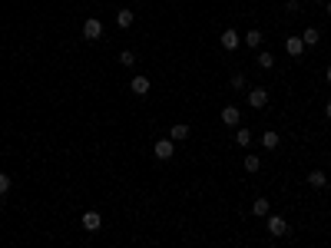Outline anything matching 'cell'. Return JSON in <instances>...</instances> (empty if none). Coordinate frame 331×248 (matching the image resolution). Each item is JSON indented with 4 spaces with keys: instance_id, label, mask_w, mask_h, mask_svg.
Instances as JSON below:
<instances>
[{
    "instance_id": "7c38bea8",
    "label": "cell",
    "mask_w": 331,
    "mask_h": 248,
    "mask_svg": "<svg viewBox=\"0 0 331 248\" xmlns=\"http://www.w3.org/2000/svg\"><path fill=\"white\" fill-rule=\"evenodd\" d=\"M262 146H265V149H268V152H272V149H275V146H278V132H275V129L262 132Z\"/></svg>"
},
{
    "instance_id": "5bb4252c",
    "label": "cell",
    "mask_w": 331,
    "mask_h": 248,
    "mask_svg": "<svg viewBox=\"0 0 331 248\" xmlns=\"http://www.w3.org/2000/svg\"><path fill=\"white\" fill-rule=\"evenodd\" d=\"M132 20H136V13H132V10H120V13H116V23H120L123 30H126V27H132Z\"/></svg>"
},
{
    "instance_id": "d4e9b609",
    "label": "cell",
    "mask_w": 331,
    "mask_h": 248,
    "mask_svg": "<svg viewBox=\"0 0 331 248\" xmlns=\"http://www.w3.org/2000/svg\"><path fill=\"white\" fill-rule=\"evenodd\" d=\"M325 10H328V17H331V0H328V3H325Z\"/></svg>"
},
{
    "instance_id": "7402d4cb",
    "label": "cell",
    "mask_w": 331,
    "mask_h": 248,
    "mask_svg": "<svg viewBox=\"0 0 331 248\" xmlns=\"http://www.w3.org/2000/svg\"><path fill=\"white\" fill-rule=\"evenodd\" d=\"M232 89H245V76H242V73L232 76Z\"/></svg>"
},
{
    "instance_id": "ffe728a7",
    "label": "cell",
    "mask_w": 331,
    "mask_h": 248,
    "mask_svg": "<svg viewBox=\"0 0 331 248\" xmlns=\"http://www.w3.org/2000/svg\"><path fill=\"white\" fill-rule=\"evenodd\" d=\"M136 63V53H132V50H123L120 53V66H132Z\"/></svg>"
},
{
    "instance_id": "6da1fadb",
    "label": "cell",
    "mask_w": 331,
    "mask_h": 248,
    "mask_svg": "<svg viewBox=\"0 0 331 248\" xmlns=\"http://www.w3.org/2000/svg\"><path fill=\"white\" fill-rule=\"evenodd\" d=\"M265 225H268V232L275 238H282V235H288V222L282 215H265Z\"/></svg>"
},
{
    "instance_id": "9c48e42d",
    "label": "cell",
    "mask_w": 331,
    "mask_h": 248,
    "mask_svg": "<svg viewBox=\"0 0 331 248\" xmlns=\"http://www.w3.org/2000/svg\"><path fill=\"white\" fill-rule=\"evenodd\" d=\"M239 119H242V113H239L235 106H225V109H222V123H225V126H239Z\"/></svg>"
},
{
    "instance_id": "e0dca14e",
    "label": "cell",
    "mask_w": 331,
    "mask_h": 248,
    "mask_svg": "<svg viewBox=\"0 0 331 248\" xmlns=\"http://www.w3.org/2000/svg\"><path fill=\"white\" fill-rule=\"evenodd\" d=\"M235 142H239L242 149H245V146H252V132H248V129H239V132H235Z\"/></svg>"
},
{
    "instance_id": "52a82bcc",
    "label": "cell",
    "mask_w": 331,
    "mask_h": 248,
    "mask_svg": "<svg viewBox=\"0 0 331 248\" xmlns=\"http://www.w3.org/2000/svg\"><path fill=\"white\" fill-rule=\"evenodd\" d=\"M129 89L136 93V96H146V93H149V80H146V76H132Z\"/></svg>"
},
{
    "instance_id": "8992f818",
    "label": "cell",
    "mask_w": 331,
    "mask_h": 248,
    "mask_svg": "<svg viewBox=\"0 0 331 248\" xmlns=\"http://www.w3.org/2000/svg\"><path fill=\"white\" fill-rule=\"evenodd\" d=\"M285 50H288V56H301L305 53V40H301V37H288Z\"/></svg>"
},
{
    "instance_id": "2e32d148",
    "label": "cell",
    "mask_w": 331,
    "mask_h": 248,
    "mask_svg": "<svg viewBox=\"0 0 331 248\" xmlns=\"http://www.w3.org/2000/svg\"><path fill=\"white\" fill-rule=\"evenodd\" d=\"M262 169V159L258 156H245V172H258Z\"/></svg>"
},
{
    "instance_id": "5b68a950",
    "label": "cell",
    "mask_w": 331,
    "mask_h": 248,
    "mask_svg": "<svg viewBox=\"0 0 331 248\" xmlns=\"http://www.w3.org/2000/svg\"><path fill=\"white\" fill-rule=\"evenodd\" d=\"M222 46H225V50H239V43H242V37H239V33L235 30H222Z\"/></svg>"
},
{
    "instance_id": "7a4b0ae2",
    "label": "cell",
    "mask_w": 331,
    "mask_h": 248,
    "mask_svg": "<svg viewBox=\"0 0 331 248\" xmlns=\"http://www.w3.org/2000/svg\"><path fill=\"white\" fill-rule=\"evenodd\" d=\"M153 152H156V159H172V152H176V142L172 139H159L153 146Z\"/></svg>"
},
{
    "instance_id": "cb8c5ba5",
    "label": "cell",
    "mask_w": 331,
    "mask_h": 248,
    "mask_svg": "<svg viewBox=\"0 0 331 248\" xmlns=\"http://www.w3.org/2000/svg\"><path fill=\"white\" fill-rule=\"evenodd\" d=\"M325 116H328V119H331V103H328V106H325Z\"/></svg>"
},
{
    "instance_id": "277c9868",
    "label": "cell",
    "mask_w": 331,
    "mask_h": 248,
    "mask_svg": "<svg viewBox=\"0 0 331 248\" xmlns=\"http://www.w3.org/2000/svg\"><path fill=\"white\" fill-rule=\"evenodd\" d=\"M248 103H252L255 109H262L265 103H268V89H265V86H255V89H248Z\"/></svg>"
},
{
    "instance_id": "ac0fdd59",
    "label": "cell",
    "mask_w": 331,
    "mask_h": 248,
    "mask_svg": "<svg viewBox=\"0 0 331 248\" xmlns=\"http://www.w3.org/2000/svg\"><path fill=\"white\" fill-rule=\"evenodd\" d=\"M252 212H255V215H268V199H255Z\"/></svg>"
},
{
    "instance_id": "8fae6325",
    "label": "cell",
    "mask_w": 331,
    "mask_h": 248,
    "mask_svg": "<svg viewBox=\"0 0 331 248\" xmlns=\"http://www.w3.org/2000/svg\"><path fill=\"white\" fill-rule=\"evenodd\" d=\"M301 40H305V46H318V40H321V33L315 30V27H308V30L301 33Z\"/></svg>"
},
{
    "instance_id": "603a6c76",
    "label": "cell",
    "mask_w": 331,
    "mask_h": 248,
    "mask_svg": "<svg viewBox=\"0 0 331 248\" xmlns=\"http://www.w3.org/2000/svg\"><path fill=\"white\" fill-rule=\"evenodd\" d=\"M325 80H328V83H331V66H328V70H325Z\"/></svg>"
},
{
    "instance_id": "ba28073f",
    "label": "cell",
    "mask_w": 331,
    "mask_h": 248,
    "mask_svg": "<svg viewBox=\"0 0 331 248\" xmlns=\"http://www.w3.org/2000/svg\"><path fill=\"white\" fill-rule=\"evenodd\" d=\"M99 225H103L99 212H86V215H83V228H86V232H99Z\"/></svg>"
},
{
    "instance_id": "d6986e66",
    "label": "cell",
    "mask_w": 331,
    "mask_h": 248,
    "mask_svg": "<svg viewBox=\"0 0 331 248\" xmlns=\"http://www.w3.org/2000/svg\"><path fill=\"white\" fill-rule=\"evenodd\" d=\"M258 66H262V70H272V66H275V56L272 53H258Z\"/></svg>"
},
{
    "instance_id": "44dd1931",
    "label": "cell",
    "mask_w": 331,
    "mask_h": 248,
    "mask_svg": "<svg viewBox=\"0 0 331 248\" xmlns=\"http://www.w3.org/2000/svg\"><path fill=\"white\" fill-rule=\"evenodd\" d=\"M7 192H10V175L0 172V195H7Z\"/></svg>"
},
{
    "instance_id": "30bf717a",
    "label": "cell",
    "mask_w": 331,
    "mask_h": 248,
    "mask_svg": "<svg viewBox=\"0 0 331 248\" xmlns=\"http://www.w3.org/2000/svg\"><path fill=\"white\" fill-rule=\"evenodd\" d=\"M325 182H328V175L321 172V169H311V172H308V185H315V189H325Z\"/></svg>"
},
{
    "instance_id": "3957f363",
    "label": "cell",
    "mask_w": 331,
    "mask_h": 248,
    "mask_svg": "<svg viewBox=\"0 0 331 248\" xmlns=\"http://www.w3.org/2000/svg\"><path fill=\"white\" fill-rule=\"evenodd\" d=\"M83 37H86V40H99V37H103V23H99L96 17H89V20L83 23Z\"/></svg>"
},
{
    "instance_id": "9a60e30c",
    "label": "cell",
    "mask_w": 331,
    "mask_h": 248,
    "mask_svg": "<svg viewBox=\"0 0 331 248\" xmlns=\"http://www.w3.org/2000/svg\"><path fill=\"white\" fill-rule=\"evenodd\" d=\"M262 40H265L262 30H248L245 33V46H262Z\"/></svg>"
},
{
    "instance_id": "4fadbf2b",
    "label": "cell",
    "mask_w": 331,
    "mask_h": 248,
    "mask_svg": "<svg viewBox=\"0 0 331 248\" xmlns=\"http://www.w3.org/2000/svg\"><path fill=\"white\" fill-rule=\"evenodd\" d=\"M169 139H172V142H182V139H189V126H182V123H179V126H172V132H169Z\"/></svg>"
}]
</instances>
